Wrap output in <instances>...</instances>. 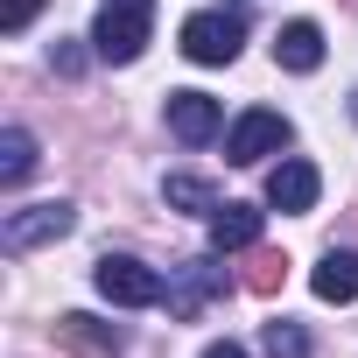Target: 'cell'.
Returning <instances> with one entry per match:
<instances>
[{"label": "cell", "mask_w": 358, "mask_h": 358, "mask_svg": "<svg viewBox=\"0 0 358 358\" xmlns=\"http://www.w3.org/2000/svg\"><path fill=\"white\" fill-rule=\"evenodd\" d=\"M274 64L295 71V78H309V71L323 64V29H316V22H288V29L274 36Z\"/></svg>", "instance_id": "obj_11"}, {"label": "cell", "mask_w": 358, "mask_h": 358, "mask_svg": "<svg viewBox=\"0 0 358 358\" xmlns=\"http://www.w3.org/2000/svg\"><path fill=\"white\" fill-rule=\"evenodd\" d=\"M29 169H36V141H29V127H8L0 134V183H29Z\"/></svg>", "instance_id": "obj_13"}, {"label": "cell", "mask_w": 358, "mask_h": 358, "mask_svg": "<svg viewBox=\"0 0 358 358\" xmlns=\"http://www.w3.org/2000/svg\"><path fill=\"white\" fill-rule=\"evenodd\" d=\"M169 134L190 141V148H204L211 134H225V106L211 92H169Z\"/></svg>", "instance_id": "obj_8"}, {"label": "cell", "mask_w": 358, "mask_h": 358, "mask_svg": "<svg viewBox=\"0 0 358 358\" xmlns=\"http://www.w3.org/2000/svg\"><path fill=\"white\" fill-rule=\"evenodd\" d=\"M50 64H57L64 78H78V71H85V50H71V43H57V50H50Z\"/></svg>", "instance_id": "obj_18"}, {"label": "cell", "mask_w": 358, "mask_h": 358, "mask_svg": "<svg viewBox=\"0 0 358 358\" xmlns=\"http://www.w3.org/2000/svg\"><path fill=\"white\" fill-rule=\"evenodd\" d=\"M295 141V127H288V113H267V106H253V113H239L232 127H225V162H239V169H253V162H267V155H281Z\"/></svg>", "instance_id": "obj_5"}, {"label": "cell", "mask_w": 358, "mask_h": 358, "mask_svg": "<svg viewBox=\"0 0 358 358\" xmlns=\"http://www.w3.org/2000/svg\"><path fill=\"white\" fill-rule=\"evenodd\" d=\"M281 281H288V260H281V253H253V267H246V288H253V295H274Z\"/></svg>", "instance_id": "obj_16"}, {"label": "cell", "mask_w": 358, "mask_h": 358, "mask_svg": "<svg viewBox=\"0 0 358 358\" xmlns=\"http://www.w3.org/2000/svg\"><path fill=\"white\" fill-rule=\"evenodd\" d=\"M148 0H106L99 8V22H92V50L106 57V64H134L141 50H148Z\"/></svg>", "instance_id": "obj_3"}, {"label": "cell", "mask_w": 358, "mask_h": 358, "mask_svg": "<svg viewBox=\"0 0 358 358\" xmlns=\"http://www.w3.org/2000/svg\"><path fill=\"white\" fill-rule=\"evenodd\" d=\"M246 43V0H225V8H204L183 22V57L190 64H232Z\"/></svg>", "instance_id": "obj_1"}, {"label": "cell", "mask_w": 358, "mask_h": 358, "mask_svg": "<svg viewBox=\"0 0 358 358\" xmlns=\"http://www.w3.org/2000/svg\"><path fill=\"white\" fill-rule=\"evenodd\" d=\"M71 232H78V204L50 197V204H22V211H8L0 246H8V253H36V246H57V239H71Z\"/></svg>", "instance_id": "obj_4"}, {"label": "cell", "mask_w": 358, "mask_h": 358, "mask_svg": "<svg viewBox=\"0 0 358 358\" xmlns=\"http://www.w3.org/2000/svg\"><path fill=\"white\" fill-rule=\"evenodd\" d=\"M260 218L267 211H253V204H218L211 211V253H253L260 246Z\"/></svg>", "instance_id": "obj_10"}, {"label": "cell", "mask_w": 358, "mask_h": 358, "mask_svg": "<svg viewBox=\"0 0 358 358\" xmlns=\"http://www.w3.org/2000/svg\"><path fill=\"white\" fill-rule=\"evenodd\" d=\"M36 8H43V0H0V29H8V36H22V29L36 22Z\"/></svg>", "instance_id": "obj_17"}, {"label": "cell", "mask_w": 358, "mask_h": 358, "mask_svg": "<svg viewBox=\"0 0 358 358\" xmlns=\"http://www.w3.org/2000/svg\"><path fill=\"white\" fill-rule=\"evenodd\" d=\"M204 358H246V344H232V337H225V344H204Z\"/></svg>", "instance_id": "obj_19"}, {"label": "cell", "mask_w": 358, "mask_h": 358, "mask_svg": "<svg viewBox=\"0 0 358 358\" xmlns=\"http://www.w3.org/2000/svg\"><path fill=\"white\" fill-rule=\"evenodd\" d=\"M57 344H71V351H85V358H120V351H127V330H120V323H99V316H85V309H64V316H57Z\"/></svg>", "instance_id": "obj_9"}, {"label": "cell", "mask_w": 358, "mask_h": 358, "mask_svg": "<svg viewBox=\"0 0 358 358\" xmlns=\"http://www.w3.org/2000/svg\"><path fill=\"white\" fill-rule=\"evenodd\" d=\"M162 197H169L176 211H218V190L204 183V176H169V183H162Z\"/></svg>", "instance_id": "obj_14"}, {"label": "cell", "mask_w": 358, "mask_h": 358, "mask_svg": "<svg viewBox=\"0 0 358 358\" xmlns=\"http://www.w3.org/2000/svg\"><path fill=\"white\" fill-rule=\"evenodd\" d=\"M309 288H316L323 302H358V253H351V246H330V253L316 260Z\"/></svg>", "instance_id": "obj_12"}, {"label": "cell", "mask_w": 358, "mask_h": 358, "mask_svg": "<svg viewBox=\"0 0 358 358\" xmlns=\"http://www.w3.org/2000/svg\"><path fill=\"white\" fill-rule=\"evenodd\" d=\"M316 190H323V176H316L302 155H281V162L267 169V211L302 218V211H316Z\"/></svg>", "instance_id": "obj_7"}, {"label": "cell", "mask_w": 358, "mask_h": 358, "mask_svg": "<svg viewBox=\"0 0 358 358\" xmlns=\"http://www.w3.org/2000/svg\"><path fill=\"white\" fill-rule=\"evenodd\" d=\"M260 344H267V358H309V330L288 323V316H274V323L260 330Z\"/></svg>", "instance_id": "obj_15"}, {"label": "cell", "mask_w": 358, "mask_h": 358, "mask_svg": "<svg viewBox=\"0 0 358 358\" xmlns=\"http://www.w3.org/2000/svg\"><path fill=\"white\" fill-rule=\"evenodd\" d=\"M92 288H99L113 309H148V302L169 295V274H155V267L134 260V253H106V260L92 267Z\"/></svg>", "instance_id": "obj_2"}, {"label": "cell", "mask_w": 358, "mask_h": 358, "mask_svg": "<svg viewBox=\"0 0 358 358\" xmlns=\"http://www.w3.org/2000/svg\"><path fill=\"white\" fill-rule=\"evenodd\" d=\"M211 295H225V267H218V260H176V267H169V295H162L169 316L190 323V316H204Z\"/></svg>", "instance_id": "obj_6"}, {"label": "cell", "mask_w": 358, "mask_h": 358, "mask_svg": "<svg viewBox=\"0 0 358 358\" xmlns=\"http://www.w3.org/2000/svg\"><path fill=\"white\" fill-rule=\"evenodd\" d=\"M351 120H358V92H351Z\"/></svg>", "instance_id": "obj_20"}]
</instances>
